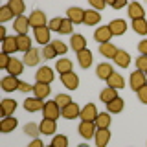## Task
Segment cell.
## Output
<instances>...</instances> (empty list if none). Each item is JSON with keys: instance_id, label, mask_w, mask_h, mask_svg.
Returning a JSON list of instances; mask_svg holds the SVG:
<instances>
[{"instance_id": "cell-1", "label": "cell", "mask_w": 147, "mask_h": 147, "mask_svg": "<svg viewBox=\"0 0 147 147\" xmlns=\"http://www.w3.org/2000/svg\"><path fill=\"white\" fill-rule=\"evenodd\" d=\"M129 85H131V88L138 92L140 88H144V86L147 85V76L144 72H140V70H134L131 74V79H129Z\"/></svg>"}, {"instance_id": "cell-2", "label": "cell", "mask_w": 147, "mask_h": 147, "mask_svg": "<svg viewBox=\"0 0 147 147\" xmlns=\"http://www.w3.org/2000/svg\"><path fill=\"white\" fill-rule=\"evenodd\" d=\"M35 79H37V83L50 85V83L55 79V74H53V70L50 66H40L39 70H37V74H35Z\"/></svg>"}, {"instance_id": "cell-3", "label": "cell", "mask_w": 147, "mask_h": 147, "mask_svg": "<svg viewBox=\"0 0 147 147\" xmlns=\"http://www.w3.org/2000/svg\"><path fill=\"white\" fill-rule=\"evenodd\" d=\"M30 26L33 30H39V28H44L46 26V13L40 11V9H33L30 15Z\"/></svg>"}, {"instance_id": "cell-4", "label": "cell", "mask_w": 147, "mask_h": 147, "mask_svg": "<svg viewBox=\"0 0 147 147\" xmlns=\"http://www.w3.org/2000/svg\"><path fill=\"white\" fill-rule=\"evenodd\" d=\"M42 116L46 119H57L61 116V109L55 101H46L44 103V109H42Z\"/></svg>"}, {"instance_id": "cell-5", "label": "cell", "mask_w": 147, "mask_h": 147, "mask_svg": "<svg viewBox=\"0 0 147 147\" xmlns=\"http://www.w3.org/2000/svg\"><path fill=\"white\" fill-rule=\"evenodd\" d=\"M96 132H98V127H96L94 121H81V123H79V134L85 138V140L94 138Z\"/></svg>"}, {"instance_id": "cell-6", "label": "cell", "mask_w": 147, "mask_h": 147, "mask_svg": "<svg viewBox=\"0 0 147 147\" xmlns=\"http://www.w3.org/2000/svg\"><path fill=\"white\" fill-rule=\"evenodd\" d=\"M112 31H110V28L109 26H99L98 30L94 31V39H96V42H99V44H105V42H110V39H112Z\"/></svg>"}, {"instance_id": "cell-7", "label": "cell", "mask_w": 147, "mask_h": 147, "mask_svg": "<svg viewBox=\"0 0 147 147\" xmlns=\"http://www.w3.org/2000/svg\"><path fill=\"white\" fill-rule=\"evenodd\" d=\"M98 109H96V105L94 103H86L85 107L81 109V114H79V118L83 119V121H96V118H98Z\"/></svg>"}, {"instance_id": "cell-8", "label": "cell", "mask_w": 147, "mask_h": 147, "mask_svg": "<svg viewBox=\"0 0 147 147\" xmlns=\"http://www.w3.org/2000/svg\"><path fill=\"white\" fill-rule=\"evenodd\" d=\"M61 81H63V85L66 86L68 90H76L77 86H79V76H77L76 72L63 74V76H61Z\"/></svg>"}, {"instance_id": "cell-9", "label": "cell", "mask_w": 147, "mask_h": 147, "mask_svg": "<svg viewBox=\"0 0 147 147\" xmlns=\"http://www.w3.org/2000/svg\"><path fill=\"white\" fill-rule=\"evenodd\" d=\"M13 30L17 31V35H26L28 30H30V18H28L26 15L17 17L15 22H13Z\"/></svg>"}, {"instance_id": "cell-10", "label": "cell", "mask_w": 147, "mask_h": 147, "mask_svg": "<svg viewBox=\"0 0 147 147\" xmlns=\"http://www.w3.org/2000/svg\"><path fill=\"white\" fill-rule=\"evenodd\" d=\"M70 46H72V50L76 53H79L83 52V50H86V40H85V37H83L81 33H72L70 35Z\"/></svg>"}, {"instance_id": "cell-11", "label": "cell", "mask_w": 147, "mask_h": 147, "mask_svg": "<svg viewBox=\"0 0 147 147\" xmlns=\"http://www.w3.org/2000/svg\"><path fill=\"white\" fill-rule=\"evenodd\" d=\"M66 15L72 24H83L85 22V9H81V7H70L66 11Z\"/></svg>"}, {"instance_id": "cell-12", "label": "cell", "mask_w": 147, "mask_h": 147, "mask_svg": "<svg viewBox=\"0 0 147 147\" xmlns=\"http://www.w3.org/2000/svg\"><path fill=\"white\" fill-rule=\"evenodd\" d=\"M0 109H2V116L9 118V116H13L15 110H17V101L6 98V99H2V103H0Z\"/></svg>"}, {"instance_id": "cell-13", "label": "cell", "mask_w": 147, "mask_h": 147, "mask_svg": "<svg viewBox=\"0 0 147 147\" xmlns=\"http://www.w3.org/2000/svg\"><path fill=\"white\" fill-rule=\"evenodd\" d=\"M24 109L28 110V112H39V110H42L44 109V101L42 99H39V98H28L24 101Z\"/></svg>"}, {"instance_id": "cell-14", "label": "cell", "mask_w": 147, "mask_h": 147, "mask_svg": "<svg viewBox=\"0 0 147 147\" xmlns=\"http://www.w3.org/2000/svg\"><path fill=\"white\" fill-rule=\"evenodd\" d=\"M94 140H96V147H107L110 142V131L109 129H98Z\"/></svg>"}, {"instance_id": "cell-15", "label": "cell", "mask_w": 147, "mask_h": 147, "mask_svg": "<svg viewBox=\"0 0 147 147\" xmlns=\"http://www.w3.org/2000/svg\"><path fill=\"white\" fill-rule=\"evenodd\" d=\"M79 114H81V107L77 103H74V101L68 105L66 109L61 110V116L66 118V119H76V118H79Z\"/></svg>"}, {"instance_id": "cell-16", "label": "cell", "mask_w": 147, "mask_h": 147, "mask_svg": "<svg viewBox=\"0 0 147 147\" xmlns=\"http://www.w3.org/2000/svg\"><path fill=\"white\" fill-rule=\"evenodd\" d=\"M18 83H20V79L18 77H13V76H6L2 77V90L4 92H13V90H18Z\"/></svg>"}, {"instance_id": "cell-17", "label": "cell", "mask_w": 147, "mask_h": 147, "mask_svg": "<svg viewBox=\"0 0 147 147\" xmlns=\"http://www.w3.org/2000/svg\"><path fill=\"white\" fill-rule=\"evenodd\" d=\"M127 11H129V17H131V20H138V18H145V11L144 7H142V4L138 2H132L127 6Z\"/></svg>"}, {"instance_id": "cell-18", "label": "cell", "mask_w": 147, "mask_h": 147, "mask_svg": "<svg viewBox=\"0 0 147 147\" xmlns=\"http://www.w3.org/2000/svg\"><path fill=\"white\" fill-rule=\"evenodd\" d=\"M40 50H37V48H31L30 52H26L24 53V64L26 66H35V64H39V61H40Z\"/></svg>"}, {"instance_id": "cell-19", "label": "cell", "mask_w": 147, "mask_h": 147, "mask_svg": "<svg viewBox=\"0 0 147 147\" xmlns=\"http://www.w3.org/2000/svg\"><path fill=\"white\" fill-rule=\"evenodd\" d=\"M24 61H20V59H11V63H9V66H7V74L9 76H13V77H18L22 72H24Z\"/></svg>"}, {"instance_id": "cell-20", "label": "cell", "mask_w": 147, "mask_h": 147, "mask_svg": "<svg viewBox=\"0 0 147 147\" xmlns=\"http://www.w3.org/2000/svg\"><path fill=\"white\" fill-rule=\"evenodd\" d=\"M50 28L44 26V28H39V30H35V40L39 44H42V48L46 44H50Z\"/></svg>"}, {"instance_id": "cell-21", "label": "cell", "mask_w": 147, "mask_h": 147, "mask_svg": "<svg viewBox=\"0 0 147 147\" xmlns=\"http://www.w3.org/2000/svg\"><path fill=\"white\" fill-rule=\"evenodd\" d=\"M109 28H110V31H112V35H123L127 31V22L123 20V18H114L109 24Z\"/></svg>"}, {"instance_id": "cell-22", "label": "cell", "mask_w": 147, "mask_h": 147, "mask_svg": "<svg viewBox=\"0 0 147 147\" xmlns=\"http://www.w3.org/2000/svg\"><path fill=\"white\" fill-rule=\"evenodd\" d=\"M39 127H40V134H44V136H52L55 131H57V125H55V119H42V121L39 123Z\"/></svg>"}, {"instance_id": "cell-23", "label": "cell", "mask_w": 147, "mask_h": 147, "mask_svg": "<svg viewBox=\"0 0 147 147\" xmlns=\"http://www.w3.org/2000/svg\"><path fill=\"white\" fill-rule=\"evenodd\" d=\"M50 92H52L50 85H44V83H35V85H33V94H35V98H39V99H42V101L50 96Z\"/></svg>"}, {"instance_id": "cell-24", "label": "cell", "mask_w": 147, "mask_h": 147, "mask_svg": "<svg viewBox=\"0 0 147 147\" xmlns=\"http://www.w3.org/2000/svg\"><path fill=\"white\" fill-rule=\"evenodd\" d=\"M107 85L110 86V88H114V90H121L123 86H125V79H123L121 74H116V72H114L112 76L107 79Z\"/></svg>"}, {"instance_id": "cell-25", "label": "cell", "mask_w": 147, "mask_h": 147, "mask_svg": "<svg viewBox=\"0 0 147 147\" xmlns=\"http://www.w3.org/2000/svg\"><path fill=\"white\" fill-rule=\"evenodd\" d=\"M112 74H114V68L110 66L109 63H101V64H98V68H96V76H98L99 79H105V81H107Z\"/></svg>"}, {"instance_id": "cell-26", "label": "cell", "mask_w": 147, "mask_h": 147, "mask_svg": "<svg viewBox=\"0 0 147 147\" xmlns=\"http://www.w3.org/2000/svg\"><path fill=\"white\" fill-rule=\"evenodd\" d=\"M99 20H101L99 11H96V9H86V11H85V22H83V24H86V26H98Z\"/></svg>"}, {"instance_id": "cell-27", "label": "cell", "mask_w": 147, "mask_h": 147, "mask_svg": "<svg viewBox=\"0 0 147 147\" xmlns=\"http://www.w3.org/2000/svg\"><path fill=\"white\" fill-rule=\"evenodd\" d=\"M18 52V44H17V37L13 35V37H7L6 40L2 42V53H15Z\"/></svg>"}, {"instance_id": "cell-28", "label": "cell", "mask_w": 147, "mask_h": 147, "mask_svg": "<svg viewBox=\"0 0 147 147\" xmlns=\"http://www.w3.org/2000/svg\"><path fill=\"white\" fill-rule=\"evenodd\" d=\"M99 53L107 59H114L116 53H118V48H116V44H112V42H105V44H99Z\"/></svg>"}, {"instance_id": "cell-29", "label": "cell", "mask_w": 147, "mask_h": 147, "mask_svg": "<svg viewBox=\"0 0 147 147\" xmlns=\"http://www.w3.org/2000/svg\"><path fill=\"white\" fill-rule=\"evenodd\" d=\"M114 63H116L119 68H129V64H131V55H129L125 50H118L116 57H114Z\"/></svg>"}, {"instance_id": "cell-30", "label": "cell", "mask_w": 147, "mask_h": 147, "mask_svg": "<svg viewBox=\"0 0 147 147\" xmlns=\"http://www.w3.org/2000/svg\"><path fill=\"white\" fill-rule=\"evenodd\" d=\"M18 125V121H17V118H2V121H0V131L2 132H13L17 129Z\"/></svg>"}, {"instance_id": "cell-31", "label": "cell", "mask_w": 147, "mask_h": 147, "mask_svg": "<svg viewBox=\"0 0 147 147\" xmlns=\"http://www.w3.org/2000/svg\"><path fill=\"white\" fill-rule=\"evenodd\" d=\"M77 61H79V66L81 68H88L90 64H92V52L88 48L86 50H83V52L77 53Z\"/></svg>"}, {"instance_id": "cell-32", "label": "cell", "mask_w": 147, "mask_h": 147, "mask_svg": "<svg viewBox=\"0 0 147 147\" xmlns=\"http://www.w3.org/2000/svg\"><path fill=\"white\" fill-rule=\"evenodd\" d=\"M7 6H9V9L13 11V15H17V17H22V15H24L26 4L22 2V0H9Z\"/></svg>"}, {"instance_id": "cell-33", "label": "cell", "mask_w": 147, "mask_h": 147, "mask_svg": "<svg viewBox=\"0 0 147 147\" xmlns=\"http://www.w3.org/2000/svg\"><path fill=\"white\" fill-rule=\"evenodd\" d=\"M74 68V64H72V61L70 59H57V64H55V70H57L59 74H68V72H74L72 70Z\"/></svg>"}, {"instance_id": "cell-34", "label": "cell", "mask_w": 147, "mask_h": 147, "mask_svg": "<svg viewBox=\"0 0 147 147\" xmlns=\"http://www.w3.org/2000/svg\"><path fill=\"white\" fill-rule=\"evenodd\" d=\"M17 44H18V50L20 52H30L31 50V39H30V35H17Z\"/></svg>"}, {"instance_id": "cell-35", "label": "cell", "mask_w": 147, "mask_h": 147, "mask_svg": "<svg viewBox=\"0 0 147 147\" xmlns=\"http://www.w3.org/2000/svg\"><path fill=\"white\" fill-rule=\"evenodd\" d=\"M116 98H118V90L110 88V86L103 88V90H101V94H99V99L103 101V103H110V101H114Z\"/></svg>"}, {"instance_id": "cell-36", "label": "cell", "mask_w": 147, "mask_h": 147, "mask_svg": "<svg viewBox=\"0 0 147 147\" xmlns=\"http://www.w3.org/2000/svg\"><path fill=\"white\" fill-rule=\"evenodd\" d=\"M123 105H125V101H123L121 98H116L114 101H110V103H107V110L109 114H118L123 110Z\"/></svg>"}, {"instance_id": "cell-37", "label": "cell", "mask_w": 147, "mask_h": 147, "mask_svg": "<svg viewBox=\"0 0 147 147\" xmlns=\"http://www.w3.org/2000/svg\"><path fill=\"white\" fill-rule=\"evenodd\" d=\"M96 127L98 129H109V125H110V114L109 112H101V114H98V118H96Z\"/></svg>"}, {"instance_id": "cell-38", "label": "cell", "mask_w": 147, "mask_h": 147, "mask_svg": "<svg viewBox=\"0 0 147 147\" xmlns=\"http://www.w3.org/2000/svg\"><path fill=\"white\" fill-rule=\"evenodd\" d=\"M132 30H134L138 35H147V20H145V18L132 20Z\"/></svg>"}, {"instance_id": "cell-39", "label": "cell", "mask_w": 147, "mask_h": 147, "mask_svg": "<svg viewBox=\"0 0 147 147\" xmlns=\"http://www.w3.org/2000/svg\"><path fill=\"white\" fill-rule=\"evenodd\" d=\"M55 103H57L59 105V109H66L68 107V105H70L72 103V98H70V96H68V94H57V96H55Z\"/></svg>"}, {"instance_id": "cell-40", "label": "cell", "mask_w": 147, "mask_h": 147, "mask_svg": "<svg viewBox=\"0 0 147 147\" xmlns=\"http://www.w3.org/2000/svg\"><path fill=\"white\" fill-rule=\"evenodd\" d=\"M24 132L35 140V138H39V134H40V127L37 125V123H28V125L24 127Z\"/></svg>"}, {"instance_id": "cell-41", "label": "cell", "mask_w": 147, "mask_h": 147, "mask_svg": "<svg viewBox=\"0 0 147 147\" xmlns=\"http://www.w3.org/2000/svg\"><path fill=\"white\" fill-rule=\"evenodd\" d=\"M40 55H42L44 59H55L57 57V52H55V48L52 46V42L50 44H46L42 50H40Z\"/></svg>"}, {"instance_id": "cell-42", "label": "cell", "mask_w": 147, "mask_h": 147, "mask_svg": "<svg viewBox=\"0 0 147 147\" xmlns=\"http://www.w3.org/2000/svg\"><path fill=\"white\" fill-rule=\"evenodd\" d=\"M52 145L53 147H68V138L64 134H55L52 140Z\"/></svg>"}, {"instance_id": "cell-43", "label": "cell", "mask_w": 147, "mask_h": 147, "mask_svg": "<svg viewBox=\"0 0 147 147\" xmlns=\"http://www.w3.org/2000/svg\"><path fill=\"white\" fill-rule=\"evenodd\" d=\"M11 17H13V11L9 9V6H7V4H6V6H2V7H0V22H7Z\"/></svg>"}, {"instance_id": "cell-44", "label": "cell", "mask_w": 147, "mask_h": 147, "mask_svg": "<svg viewBox=\"0 0 147 147\" xmlns=\"http://www.w3.org/2000/svg\"><path fill=\"white\" fill-rule=\"evenodd\" d=\"M52 46L55 48V52H57V55H64L68 52V46L63 42V40H52Z\"/></svg>"}, {"instance_id": "cell-45", "label": "cell", "mask_w": 147, "mask_h": 147, "mask_svg": "<svg viewBox=\"0 0 147 147\" xmlns=\"http://www.w3.org/2000/svg\"><path fill=\"white\" fill-rule=\"evenodd\" d=\"M136 70L147 74V55H140V57L136 59Z\"/></svg>"}, {"instance_id": "cell-46", "label": "cell", "mask_w": 147, "mask_h": 147, "mask_svg": "<svg viewBox=\"0 0 147 147\" xmlns=\"http://www.w3.org/2000/svg\"><path fill=\"white\" fill-rule=\"evenodd\" d=\"M61 24H63V18H61V17H55V18H52V20H50L48 28H50L52 31H61Z\"/></svg>"}, {"instance_id": "cell-47", "label": "cell", "mask_w": 147, "mask_h": 147, "mask_svg": "<svg viewBox=\"0 0 147 147\" xmlns=\"http://www.w3.org/2000/svg\"><path fill=\"white\" fill-rule=\"evenodd\" d=\"M72 22L68 20V18H63V24H61V31L59 33H64V35H70L72 33Z\"/></svg>"}, {"instance_id": "cell-48", "label": "cell", "mask_w": 147, "mask_h": 147, "mask_svg": "<svg viewBox=\"0 0 147 147\" xmlns=\"http://www.w3.org/2000/svg\"><path fill=\"white\" fill-rule=\"evenodd\" d=\"M9 63H11V57H9L7 53H0V68H4V70H7Z\"/></svg>"}, {"instance_id": "cell-49", "label": "cell", "mask_w": 147, "mask_h": 147, "mask_svg": "<svg viewBox=\"0 0 147 147\" xmlns=\"http://www.w3.org/2000/svg\"><path fill=\"white\" fill-rule=\"evenodd\" d=\"M138 99H140V103L147 105V85L144 86V88H140V90H138Z\"/></svg>"}, {"instance_id": "cell-50", "label": "cell", "mask_w": 147, "mask_h": 147, "mask_svg": "<svg viewBox=\"0 0 147 147\" xmlns=\"http://www.w3.org/2000/svg\"><path fill=\"white\" fill-rule=\"evenodd\" d=\"M90 6L98 11V9H105V6H107V2L105 0H90Z\"/></svg>"}, {"instance_id": "cell-51", "label": "cell", "mask_w": 147, "mask_h": 147, "mask_svg": "<svg viewBox=\"0 0 147 147\" xmlns=\"http://www.w3.org/2000/svg\"><path fill=\"white\" fill-rule=\"evenodd\" d=\"M18 90L20 92H33V85H30L26 81H20L18 83Z\"/></svg>"}, {"instance_id": "cell-52", "label": "cell", "mask_w": 147, "mask_h": 147, "mask_svg": "<svg viewBox=\"0 0 147 147\" xmlns=\"http://www.w3.org/2000/svg\"><path fill=\"white\" fill-rule=\"evenodd\" d=\"M110 6H112L114 9H121V7L129 6V4L125 2V0H114V2H110Z\"/></svg>"}, {"instance_id": "cell-53", "label": "cell", "mask_w": 147, "mask_h": 147, "mask_svg": "<svg viewBox=\"0 0 147 147\" xmlns=\"http://www.w3.org/2000/svg\"><path fill=\"white\" fill-rule=\"evenodd\" d=\"M138 50H140L142 55H147V39H144V40L138 42Z\"/></svg>"}, {"instance_id": "cell-54", "label": "cell", "mask_w": 147, "mask_h": 147, "mask_svg": "<svg viewBox=\"0 0 147 147\" xmlns=\"http://www.w3.org/2000/svg\"><path fill=\"white\" fill-rule=\"evenodd\" d=\"M28 147H46V145H44V144H42V142H40V140H39V138H35V140H33V142H31V144H30V145H28Z\"/></svg>"}, {"instance_id": "cell-55", "label": "cell", "mask_w": 147, "mask_h": 147, "mask_svg": "<svg viewBox=\"0 0 147 147\" xmlns=\"http://www.w3.org/2000/svg\"><path fill=\"white\" fill-rule=\"evenodd\" d=\"M0 39H2V42L7 39V35H6V28H4V26H0Z\"/></svg>"}, {"instance_id": "cell-56", "label": "cell", "mask_w": 147, "mask_h": 147, "mask_svg": "<svg viewBox=\"0 0 147 147\" xmlns=\"http://www.w3.org/2000/svg\"><path fill=\"white\" fill-rule=\"evenodd\" d=\"M77 147H88V145H86V144H81V145H77Z\"/></svg>"}, {"instance_id": "cell-57", "label": "cell", "mask_w": 147, "mask_h": 147, "mask_svg": "<svg viewBox=\"0 0 147 147\" xmlns=\"http://www.w3.org/2000/svg\"><path fill=\"white\" fill-rule=\"evenodd\" d=\"M46 147H53V145H46Z\"/></svg>"}]
</instances>
